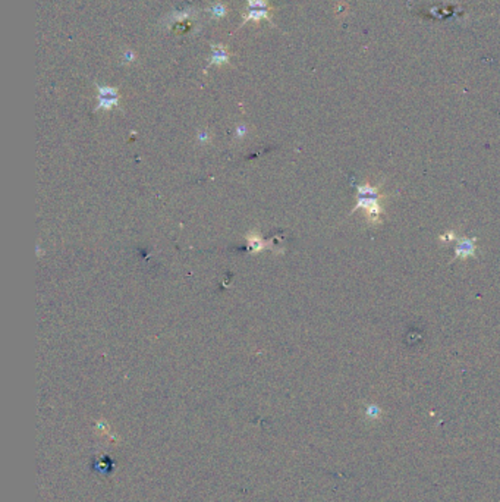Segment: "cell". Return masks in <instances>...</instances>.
I'll return each instance as SVG.
<instances>
[{
	"label": "cell",
	"instance_id": "ba28073f",
	"mask_svg": "<svg viewBox=\"0 0 500 502\" xmlns=\"http://www.w3.org/2000/svg\"><path fill=\"white\" fill-rule=\"evenodd\" d=\"M215 19H222V18H225L226 15H228V6L225 4V3H220V1H217V3H215L213 6H210L209 9H206Z\"/></svg>",
	"mask_w": 500,
	"mask_h": 502
},
{
	"label": "cell",
	"instance_id": "52a82bcc",
	"mask_svg": "<svg viewBox=\"0 0 500 502\" xmlns=\"http://www.w3.org/2000/svg\"><path fill=\"white\" fill-rule=\"evenodd\" d=\"M247 239H248V244H250V250H251L252 253H258V251H262L264 248L268 247V244L264 242L261 239V237H260L257 232L250 234V235L247 237Z\"/></svg>",
	"mask_w": 500,
	"mask_h": 502
},
{
	"label": "cell",
	"instance_id": "8992f818",
	"mask_svg": "<svg viewBox=\"0 0 500 502\" xmlns=\"http://www.w3.org/2000/svg\"><path fill=\"white\" fill-rule=\"evenodd\" d=\"M212 48H213V53L209 57L207 68H210V66H222V65H226L229 62V53H228V48L225 47V46H222V44H212Z\"/></svg>",
	"mask_w": 500,
	"mask_h": 502
},
{
	"label": "cell",
	"instance_id": "7c38bea8",
	"mask_svg": "<svg viewBox=\"0 0 500 502\" xmlns=\"http://www.w3.org/2000/svg\"><path fill=\"white\" fill-rule=\"evenodd\" d=\"M137 60V54L132 51V50H126L125 53H123V62L128 65V63H132V62H135Z\"/></svg>",
	"mask_w": 500,
	"mask_h": 502
},
{
	"label": "cell",
	"instance_id": "5bb4252c",
	"mask_svg": "<svg viewBox=\"0 0 500 502\" xmlns=\"http://www.w3.org/2000/svg\"><path fill=\"white\" fill-rule=\"evenodd\" d=\"M455 239H458L456 238L455 231H448V232H445L443 235H440V242H452Z\"/></svg>",
	"mask_w": 500,
	"mask_h": 502
},
{
	"label": "cell",
	"instance_id": "7a4b0ae2",
	"mask_svg": "<svg viewBox=\"0 0 500 502\" xmlns=\"http://www.w3.org/2000/svg\"><path fill=\"white\" fill-rule=\"evenodd\" d=\"M97 104L94 110H112L120 103L119 90L110 85H97Z\"/></svg>",
	"mask_w": 500,
	"mask_h": 502
},
{
	"label": "cell",
	"instance_id": "30bf717a",
	"mask_svg": "<svg viewBox=\"0 0 500 502\" xmlns=\"http://www.w3.org/2000/svg\"><path fill=\"white\" fill-rule=\"evenodd\" d=\"M250 9H268V3L265 0H245Z\"/></svg>",
	"mask_w": 500,
	"mask_h": 502
},
{
	"label": "cell",
	"instance_id": "277c9868",
	"mask_svg": "<svg viewBox=\"0 0 500 502\" xmlns=\"http://www.w3.org/2000/svg\"><path fill=\"white\" fill-rule=\"evenodd\" d=\"M197 15H198V10H197V9H194V7L185 9V10H173V12H170L166 18H165V22H163V25H165V26H170V25L176 24V22L190 21V19L197 18Z\"/></svg>",
	"mask_w": 500,
	"mask_h": 502
},
{
	"label": "cell",
	"instance_id": "5b68a950",
	"mask_svg": "<svg viewBox=\"0 0 500 502\" xmlns=\"http://www.w3.org/2000/svg\"><path fill=\"white\" fill-rule=\"evenodd\" d=\"M255 22L258 24L260 21H267V22H271V7L268 9H247V12L244 13V18H242V25L247 24V22Z\"/></svg>",
	"mask_w": 500,
	"mask_h": 502
},
{
	"label": "cell",
	"instance_id": "4fadbf2b",
	"mask_svg": "<svg viewBox=\"0 0 500 502\" xmlns=\"http://www.w3.org/2000/svg\"><path fill=\"white\" fill-rule=\"evenodd\" d=\"M210 132H207V131H200L198 132V135H197V140H198V143L200 144H207L209 141H210Z\"/></svg>",
	"mask_w": 500,
	"mask_h": 502
},
{
	"label": "cell",
	"instance_id": "9c48e42d",
	"mask_svg": "<svg viewBox=\"0 0 500 502\" xmlns=\"http://www.w3.org/2000/svg\"><path fill=\"white\" fill-rule=\"evenodd\" d=\"M364 414H365V417L368 420H379L381 416H383V410L377 404H368V406L365 407V410H364Z\"/></svg>",
	"mask_w": 500,
	"mask_h": 502
},
{
	"label": "cell",
	"instance_id": "6da1fadb",
	"mask_svg": "<svg viewBox=\"0 0 500 502\" xmlns=\"http://www.w3.org/2000/svg\"><path fill=\"white\" fill-rule=\"evenodd\" d=\"M384 197H362L357 195V203L352 209L351 213H355L357 210H364L367 222L370 225H377L381 222V215H383V206L380 201Z\"/></svg>",
	"mask_w": 500,
	"mask_h": 502
},
{
	"label": "cell",
	"instance_id": "3957f363",
	"mask_svg": "<svg viewBox=\"0 0 500 502\" xmlns=\"http://www.w3.org/2000/svg\"><path fill=\"white\" fill-rule=\"evenodd\" d=\"M477 256V239L476 238H467V237H459L456 239V245H455V256H453L452 262L455 260H465L470 257H476Z\"/></svg>",
	"mask_w": 500,
	"mask_h": 502
},
{
	"label": "cell",
	"instance_id": "8fae6325",
	"mask_svg": "<svg viewBox=\"0 0 500 502\" xmlns=\"http://www.w3.org/2000/svg\"><path fill=\"white\" fill-rule=\"evenodd\" d=\"M247 134H248V126L247 125H239L235 128L234 137H235V140H242V138L247 137Z\"/></svg>",
	"mask_w": 500,
	"mask_h": 502
}]
</instances>
